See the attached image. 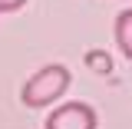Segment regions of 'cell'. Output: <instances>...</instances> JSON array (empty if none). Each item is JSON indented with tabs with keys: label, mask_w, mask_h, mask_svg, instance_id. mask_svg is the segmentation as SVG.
Wrapping results in <instances>:
<instances>
[{
	"label": "cell",
	"mask_w": 132,
	"mask_h": 129,
	"mask_svg": "<svg viewBox=\"0 0 132 129\" xmlns=\"http://www.w3.org/2000/svg\"><path fill=\"white\" fill-rule=\"evenodd\" d=\"M96 109L89 103H63L46 116V129H96Z\"/></svg>",
	"instance_id": "2"
},
{
	"label": "cell",
	"mask_w": 132,
	"mask_h": 129,
	"mask_svg": "<svg viewBox=\"0 0 132 129\" xmlns=\"http://www.w3.org/2000/svg\"><path fill=\"white\" fill-rule=\"evenodd\" d=\"M27 0H0V13H13V10H20Z\"/></svg>",
	"instance_id": "5"
},
{
	"label": "cell",
	"mask_w": 132,
	"mask_h": 129,
	"mask_svg": "<svg viewBox=\"0 0 132 129\" xmlns=\"http://www.w3.org/2000/svg\"><path fill=\"white\" fill-rule=\"evenodd\" d=\"M116 43L122 50V56L132 60V7L116 17Z\"/></svg>",
	"instance_id": "3"
},
{
	"label": "cell",
	"mask_w": 132,
	"mask_h": 129,
	"mask_svg": "<svg viewBox=\"0 0 132 129\" xmlns=\"http://www.w3.org/2000/svg\"><path fill=\"white\" fill-rule=\"evenodd\" d=\"M66 86H69V70L63 63H50L43 70H36L30 80L23 83L20 99L30 109H43V106H50V103H56V99L63 96Z\"/></svg>",
	"instance_id": "1"
},
{
	"label": "cell",
	"mask_w": 132,
	"mask_h": 129,
	"mask_svg": "<svg viewBox=\"0 0 132 129\" xmlns=\"http://www.w3.org/2000/svg\"><path fill=\"white\" fill-rule=\"evenodd\" d=\"M86 66L96 70V73H109V70H112V60H109V53H102V50H89V53H86Z\"/></svg>",
	"instance_id": "4"
}]
</instances>
